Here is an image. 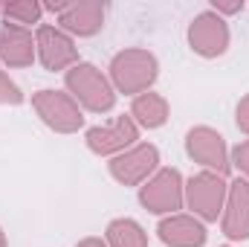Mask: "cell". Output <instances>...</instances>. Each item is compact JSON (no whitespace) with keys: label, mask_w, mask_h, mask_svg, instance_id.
<instances>
[{"label":"cell","mask_w":249,"mask_h":247,"mask_svg":"<svg viewBox=\"0 0 249 247\" xmlns=\"http://www.w3.org/2000/svg\"><path fill=\"white\" fill-rule=\"evenodd\" d=\"M64 84H67V93L81 105V111L107 114L116 105V90L96 64L78 62L75 67H70L64 73Z\"/></svg>","instance_id":"6da1fadb"},{"label":"cell","mask_w":249,"mask_h":247,"mask_svg":"<svg viewBox=\"0 0 249 247\" xmlns=\"http://www.w3.org/2000/svg\"><path fill=\"white\" fill-rule=\"evenodd\" d=\"M110 84L113 90H119L124 96H139V93H148L151 84L157 82L160 76V62L154 53L148 50H139V47H130L122 50L110 59Z\"/></svg>","instance_id":"7a4b0ae2"},{"label":"cell","mask_w":249,"mask_h":247,"mask_svg":"<svg viewBox=\"0 0 249 247\" xmlns=\"http://www.w3.org/2000/svg\"><path fill=\"white\" fill-rule=\"evenodd\" d=\"M139 204L148 212L162 215V218L180 212L183 204H186V184H183L180 169H174V166L157 169L154 178H148L139 186Z\"/></svg>","instance_id":"3957f363"},{"label":"cell","mask_w":249,"mask_h":247,"mask_svg":"<svg viewBox=\"0 0 249 247\" xmlns=\"http://www.w3.org/2000/svg\"><path fill=\"white\" fill-rule=\"evenodd\" d=\"M32 108L41 117V123L53 128L55 134H75L84 125V111L81 105L67 93L55 87H44L38 93H32Z\"/></svg>","instance_id":"277c9868"},{"label":"cell","mask_w":249,"mask_h":247,"mask_svg":"<svg viewBox=\"0 0 249 247\" xmlns=\"http://www.w3.org/2000/svg\"><path fill=\"white\" fill-rule=\"evenodd\" d=\"M226 195H229L226 178L206 172V169L191 175L186 184V204L188 209H194V218H200V221H217L223 215Z\"/></svg>","instance_id":"5b68a950"},{"label":"cell","mask_w":249,"mask_h":247,"mask_svg":"<svg viewBox=\"0 0 249 247\" xmlns=\"http://www.w3.org/2000/svg\"><path fill=\"white\" fill-rule=\"evenodd\" d=\"M186 154L200 163L206 172H214L220 178H226L232 172V160H229V148L220 131L209 128V125H194L186 134Z\"/></svg>","instance_id":"8992f818"},{"label":"cell","mask_w":249,"mask_h":247,"mask_svg":"<svg viewBox=\"0 0 249 247\" xmlns=\"http://www.w3.org/2000/svg\"><path fill=\"white\" fill-rule=\"evenodd\" d=\"M110 178L122 186H142L148 178L157 175L160 169V148L154 143H136L127 151L116 154L110 163Z\"/></svg>","instance_id":"52a82bcc"},{"label":"cell","mask_w":249,"mask_h":247,"mask_svg":"<svg viewBox=\"0 0 249 247\" xmlns=\"http://www.w3.org/2000/svg\"><path fill=\"white\" fill-rule=\"evenodd\" d=\"M136 140H139V125L130 120V114L127 117L122 114V117H116L110 123L93 125V128L84 131L87 148L93 154H99V157H116V154L127 151L130 145H136Z\"/></svg>","instance_id":"ba28073f"},{"label":"cell","mask_w":249,"mask_h":247,"mask_svg":"<svg viewBox=\"0 0 249 247\" xmlns=\"http://www.w3.org/2000/svg\"><path fill=\"white\" fill-rule=\"evenodd\" d=\"M186 38H188V47H191L197 56H203V59H220V56L229 50V41H232L229 23H226L220 15H214L212 9L200 12V15L188 23Z\"/></svg>","instance_id":"9c48e42d"},{"label":"cell","mask_w":249,"mask_h":247,"mask_svg":"<svg viewBox=\"0 0 249 247\" xmlns=\"http://www.w3.org/2000/svg\"><path fill=\"white\" fill-rule=\"evenodd\" d=\"M35 53L50 73H67L78 64V47L61 26L41 23L35 29Z\"/></svg>","instance_id":"30bf717a"},{"label":"cell","mask_w":249,"mask_h":247,"mask_svg":"<svg viewBox=\"0 0 249 247\" xmlns=\"http://www.w3.org/2000/svg\"><path fill=\"white\" fill-rule=\"evenodd\" d=\"M220 227H223V236L232 242H247L249 239V181L235 178L229 184Z\"/></svg>","instance_id":"8fae6325"},{"label":"cell","mask_w":249,"mask_h":247,"mask_svg":"<svg viewBox=\"0 0 249 247\" xmlns=\"http://www.w3.org/2000/svg\"><path fill=\"white\" fill-rule=\"evenodd\" d=\"M105 15H107V6L102 0H72L58 15V23L67 35L90 38L105 26Z\"/></svg>","instance_id":"7c38bea8"},{"label":"cell","mask_w":249,"mask_h":247,"mask_svg":"<svg viewBox=\"0 0 249 247\" xmlns=\"http://www.w3.org/2000/svg\"><path fill=\"white\" fill-rule=\"evenodd\" d=\"M35 35L20 23H0V64L6 67H29L35 62Z\"/></svg>","instance_id":"4fadbf2b"},{"label":"cell","mask_w":249,"mask_h":247,"mask_svg":"<svg viewBox=\"0 0 249 247\" xmlns=\"http://www.w3.org/2000/svg\"><path fill=\"white\" fill-rule=\"evenodd\" d=\"M157 236L165 247H203L206 245V227L200 218L186 215V212H174L165 215L157 224Z\"/></svg>","instance_id":"5bb4252c"},{"label":"cell","mask_w":249,"mask_h":247,"mask_svg":"<svg viewBox=\"0 0 249 247\" xmlns=\"http://www.w3.org/2000/svg\"><path fill=\"white\" fill-rule=\"evenodd\" d=\"M168 114H171L168 99L162 93H154V90L139 93L130 102V120L139 125V128H148V131L162 128V125L168 123Z\"/></svg>","instance_id":"9a60e30c"},{"label":"cell","mask_w":249,"mask_h":247,"mask_svg":"<svg viewBox=\"0 0 249 247\" xmlns=\"http://www.w3.org/2000/svg\"><path fill=\"white\" fill-rule=\"evenodd\" d=\"M107 247H148V233L133 218H113L105 230Z\"/></svg>","instance_id":"2e32d148"},{"label":"cell","mask_w":249,"mask_h":247,"mask_svg":"<svg viewBox=\"0 0 249 247\" xmlns=\"http://www.w3.org/2000/svg\"><path fill=\"white\" fill-rule=\"evenodd\" d=\"M41 15H44V6L38 0H15V3H6L3 6V18L12 21V23H41Z\"/></svg>","instance_id":"e0dca14e"},{"label":"cell","mask_w":249,"mask_h":247,"mask_svg":"<svg viewBox=\"0 0 249 247\" xmlns=\"http://www.w3.org/2000/svg\"><path fill=\"white\" fill-rule=\"evenodd\" d=\"M20 102H23L20 87L0 70V105H20Z\"/></svg>","instance_id":"ac0fdd59"},{"label":"cell","mask_w":249,"mask_h":247,"mask_svg":"<svg viewBox=\"0 0 249 247\" xmlns=\"http://www.w3.org/2000/svg\"><path fill=\"white\" fill-rule=\"evenodd\" d=\"M229 160H232V166L244 175V181H249V140L238 143V145L229 151Z\"/></svg>","instance_id":"d6986e66"},{"label":"cell","mask_w":249,"mask_h":247,"mask_svg":"<svg viewBox=\"0 0 249 247\" xmlns=\"http://www.w3.org/2000/svg\"><path fill=\"white\" fill-rule=\"evenodd\" d=\"M214 15H238V12H244V0H232V3H226V0H212V6H209Z\"/></svg>","instance_id":"ffe728a7"},{"label":"cell","mask_w":249,"mask_h":247,"mask_svg":"<svg viewBox=\"0 0 249 247\" xmlns=\"http://www.w3.org/2000/svg\"><path fill=\"white\" fill-rule=\"evenodd\" d=\"M235 123H238V128L244 134H249V93L238 102V108H235Z\"/></svg>","instance_id":"44dd1931"},{"label":"cell","mask_w":249,"mask_h":247,"mask_svg":"<svg viewBox=\"0 0 249 247\" xmlns=\"http://www.w3.org/2000/svg\"><path fill=\"white\" fill-rule=\"evenodd\" d=\"M75 247H107V242L99 239V236H87V239H81Z\"/></svg>","instance_id":"7402d4cb"},{"label":"cell","mask_w":249,"mask_h":247,"mask_svg":"<svg viewBox=\"0 0 249 247\" xmlns=\"http://www.w3.org/2000/svg\"><path fill=\"white\" fill-rule=\"evenodd\" d=\"M0 247H9V242H6V233H3V227H0Z\"/></svg>","instance_id":"603a6c76"},{"label":"cell","mask_w":249,"mask_h":247,"mask_svg":"<svg viewBox=\"0 0 249 247\" xmlns=\"http://www.w3.org/2000/svg\"><path fill=\"white\" fill-rule=\"evenodd\" d=\"M223 247H229V245H223Z\"/></svg>","instance_id":"cb8c5ba5"}]
</instances>
